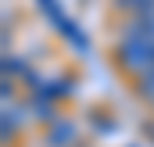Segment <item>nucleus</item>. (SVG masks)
<instances>
[{"label": "nucleus", "instance_id": "nucleus-1", "mask_svg": "<svg viewBox=\"0 0 154 147\" xmlns=\"http://www.w3.org/2000/svg\"><path fill=\"white\" fill-rule=\"evenodd\" d=\"M122 61L129 68H154V39L143 36L140 29H133L129 39L122 43Z\"/></svg>", "mask_w": 154, "mask_h": 147}, {"label": "nucleus", "instance_id": "nucleus-2", "mask_svg": "<svg viewBox=\"0 0 154 147\" xmlns=\"http://www.w3.org/2000/svg\"><path fill=\"white\" fill-rule=\"evenodd\" d=\"M68 136H75V129H72L68 122H61V126H54V133H50V144H54V147H65V144H68Z\"/></svg>", "mask_w": 154, "mask_h": 147}]
</instances>
